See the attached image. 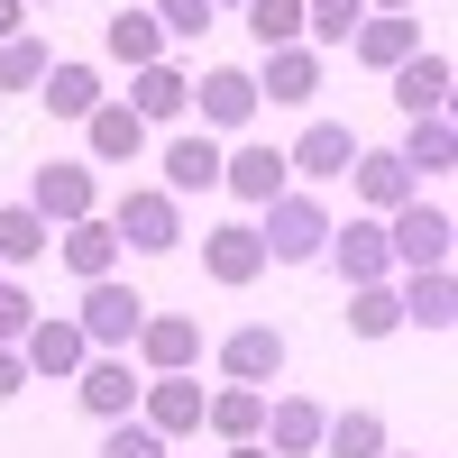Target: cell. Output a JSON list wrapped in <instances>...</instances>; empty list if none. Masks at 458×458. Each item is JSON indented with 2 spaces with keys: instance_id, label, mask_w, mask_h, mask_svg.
<instances>
[{
  "instance_id": "obj_1",
  "label": "cell",
  "mask_w": 458,
  "mask_h": 458,
  "mask_svg": "<svg viewBox=\"0 0 458 458\" xmlns=\"http://www.w3.org/2000/svg\"><path fill=\"white\" fill-rule=\"evenodd\" d=\"M257 239H266V266H312V257L330 248V202H321V193H302V183H284V193L266 202Z\"/></svg>"
},
{
  "instance_id": "obj_4",
  "label": "cell",
  "mask_w": 458,
  "mask_h": 458,
  "mask_svg": "<svg viewBox=\"0 0 458 458\" xmlns=\"http://www.w3.org/2000/svg\"><path fill=\"white\" fill-rule=\"evenodd\" d=\"M147 312H157V302H147L138 284H120V276H101V284H83V312H73V330H83L92 349H129Z\"/></svg>"
},
{
  "instance_id": "obj_34",
  "label": "cell",
  "mask_w": 458,
  "mask_h": 458,
  "mask_svg": "<svg viewBox=\"0 0 458 458\" xmlns=\"http://www.w3.org/2000/svg\"><path fill=\"white\" fill-rule=\"evenodd\" d=\"M349 330H358V339H394V330H403L394 284H358V293H349Z\"/></svg>"
},
{
  "instance_id": "obj_17",
  "label": "cell",
  "mask_w": 458,
  "mask_h": 458,
  "mask_svg": "<svg viewBox=\"0 0 458 458\" xmlns=\"http://www.w3.org/2000/svg\"><path fill=\"white\" fill-rule=\"evenodd\" d=\"M321 422H330V412L312 403V394H266V449H276V458H321Z\"/></svg>"
},
{
  "instance_id": "obj_19",
  "label": "cell",
  "mask_w": 458,
  "mask_h": 458,
  "mask_svg": "<svg viewBox=\"0 0 458 458\" xmlns=\"http://www.w3.org/2000/svg\"><path fill=\"white\" fill-rule=\"evenodd\" d=\"M449 83H458V64H449L440 47L403 55V64H394V110H403V120H431V110H449Z\"/></svg>"
},
{
  "instance_id": "obj_26",
  "label": "cell",
  "mask_w": 458,
  "mask_h": 458,
  "mask_svg": "<svg viewBox=\"0 0 458 458\" xmlns=\"http://www.w3.org/2000/svg\"><path fill=\"white\" fill-rule=\"evenodd\" d=\"M37 101H47L55 120H73V129H83V120H92V110H101L110 92H101V73H92V64H47V83H37Z\"/></svg>"
},
{
  "instance_id": "obj_8",
  "label": "cell",
  "mask_w": 458,
  "mask_h": 458,
  "mask_svg": "<svg viewBox=\"0 0 458 458\" xmlns=\"http://www.w3.org/2000/svg\"><path fill=\"white\" fill-rule=\"evenodd\" d=\"M202 276H211L220 293H248V284L266 276V239H257V220H220V229H202Z\"/></svg>"
},
{
  "instance_id": "obj_12",
  "label": "cell",
  "mask_w": 458,
  "mask_h": 458,
  "mask_svg": "<svg viewBox=\"0 0 458 458\" xmlns=\"http://www.w3.org/2000/svg\"><path fill=\"white\" fill-rule=\"evenodd\" d=\"M83 358H92V339L73 330V312H37L28 339H19V367H28V376H55V386H64V376H83Z\"/></svg>"
},
{
  "instance_id": "obj_35",
  "label": "cell",
  "mask_w": 458,
  "mask_h": 458,
  "mask_svg": "<svg viewBox=\"0 0 458 458\" xmlns=\"http://www.w3.org/2000/svg\"><path fill=\"white\" fill-rule=\"evenodd\" d=\"M47 47H37V37H10V47H0V92H37V83H47Z\"/></svg>"
},
{
  "instance_id": "obj_24",
  "label": "cell",
  "mask_w": 458,
  "mask_h": 458,
  "mask_svg": "<svg viewBox=\"0 0 458 458\" xmlns=\"http://www.w3.org/2000/svg\"><path fill=\"white\" fill-rule=\"evenodd\" d=\"M394 302H403V321L431 330V339H449V321H458V284H449V266H431V276H403Z\"/></svg>"
},
{
  "instance_id": "obj_39",
  "label": "cell",
  "mask_w": 458,
  "mask_h": 458,
  "mask_svg": "<svg viewBox=\"0 0 458 458\" xmlns=\"http://www.w3.org/2000/svg\"><path fill=\"white\" fill-rule=\"evenodd\" d=\"M10 37H28V0H0V47Z\"/></svg>"
},
{
  "instance_id": "obj_13",
  "label": "cell",
  "mask_w": 458,
  "mask_h": 458,
  "mask_svg": "<svg viewBox=\"0 0 458 458\" xmlns=\"http://www.w3.org/2000/svg\"><path fill=\"white\" fill-rule=\"evenodd\" d=\"M92 165H73V157H55V165H37V183H28V211L47 220V229H73V220H92Z\"/></svg>"
},
{
  "instance_id": "obj_45",
  "label": "cell",
  "mask_w": 458,
  "mask_h": 458,
  "mask_svg": "<svg viewBox=\"0 0 458 458\" xmlns=\"http://www.w3.org/2000/svg\"><path fill=\"white\" fill-rule=\"evenodd\" d=\"M386 458H394V449H386Z\"/></svg>"
},
{
  "instance_id": "obj_42",
  "label": "cell",
  "mask_w": 458,
  "mask_h": 458,
  "mask_svg": "<svg viewBox=\"0 0 458 458\" xmlns=\"http://www.w3.org/2000/svg\"><path fill=\"white\" fill-rule=\"evenodd\" d=\"M412 10V0H367V19H403Z\"/></svg>"
},
{
  "instance_id": "obj_11",
  "label": "cell",
  "mask_w": 458,
  "mask_h": 458,
  "mask_svg": "<svg viewBox=\"0 0 458 458\" xmlns=\"http://www.w3.org/2000/svg\"><path fill=\"white\" fill-rule=\"evenodd\" d=\"M349 165H358V129L349 120H312L284 147V174H302V183H349Z\"/></svg>"
},
{
  "instance_id": "obj_25",
  "label": "cell",
  "mask_w": 458,
  "mask_h": 458,
  "mask_svg": "<svg viewBox=\"0 0 458 458\" xmlns=\"http://www.w3.org/2000/svg\"><path fill=\"white\" fill-rule=\"evenodd\" d=\"M349 55H358V64H376V73H394L403 55H422V19H412V10H403V19H358Z\"/></svg>"
},
{
  "instance_id": "obj_32",
  "label": "cell",
  "mask_w": 458,
  "mask_h": 458,
  "mask_svg": "<svg viewBox=\"0 0 458 458\" xmlns=\"http://www.w3.org/2000/svg\"><path fill=\"white\" fill-rule=\"evenodd\" d=\"M358 19H367V0H302V47H349L358 37Z\"/></svg>"
},
{
  "instance_id": "obj_28",
  "label": "cell",
  "mask_w": 458,
  "mask_h": 458,
  "mask_svg": "<svg viewBox=\"0 0 458 458\" xmlns=\"http://www.w3.org/2000/svg\"><path fill=\"white\" fill-rule=\"evenodd\" d=\"M202 431H211V440H257V431H266V394H257V386H220V394L202 403Z\"/></svg>"
},
{
  "instance_id": "obj_10",
  "label": "cell",
  "mask_w": 458,
  "mask_h": 458,
  "mask_svg": "<svg viewBox=\"0 0 458 458\" xmlns=\"http://www.w3.org/2000/svg\"><path fill=\"white\" fill-rule=\"evenodd\" d=\"M220 157L229 147L211 138V129H183V138H165V174H157V193H174V202H193V193H220Z\"/></svg>"
},
{
  "instance_id": "obj_33",
  "label": "cell",
  "mask_w": 458,
  "mask_h": 458,
  "mask_svg": "<svg viewBox=\"0 0 458 458\" xmlns=\"http://www.w3.org/2000/svg\"><path fill=\"white\" fill-rule=\"evenodd\" d=\"M248 37H257V47L266 55H276V47H302V0H248Z\"/></svg>"
},
{
  "instance_id": "obj_30",
  "label": "cell",
  "mask_w": 458,
  "mask_h": 458,
  "mask_svg": "<svg viewBox=\"0 0 458 458\" xmlns=\"http://www.w3.org/2000/svg\"><path fill=\"white\" fill-rule=\"evenodd\" d=\"M321 458H386V422H376L367 403L330 412V422H321Z\"/></svg>"
},
{
  "instance_id": "obj_15",
  "label": "cell",
  "mask_w": 458,
  "mask_h": 458,
  "mask_svg": "<svg viewBox=\"0 0 458 458\" xmlns=\"http://www.w3.org/2000/svg\"><path fill=\"white\" fill-rule=\"evenodd\" d=\"M349 183H358V202H367V220H394L422 183H412V165L394 157V147H358V165H349Z\"/></svg>"
},
{
  "instance_id": "obj_21",
  "label": "cell",
  "mask_w": 458,
  "mask_h": 458,
  "mask_svg": "<svg viewBox=\"0 0 458 458\" xmlns=\"http://www.w3.org/2000/svg\"><path fill=\"white\" fill-rule=\"evenodd\" d=\"M220 183H229L239 202H257V211H266V202L293 183V174H284V147H257V138H248V147H229V157H220Z\"/></svg>"
},
{
  "instance_id": "obj_27",
  "label": "cell",
  "mask_w": 458,
  "mask_h": 458,
  "mask_svg": "<svg viewBox=\"0 0 458 458\" xmlns=\"http://www.w3.org/2000/svg\"><path fill=\"white\" fill-rule=\"evenodd\" d=\"M394 157L412 165V183H422V174H449V165H458V129H449V110H431V120H412Z\"/></svg>"
},
{
  "instance_id": "obj_29",
  "label": "cell",
  "mask_w": 458,
  "mask_h": 458,
  "mask_svg": "<svg viewBox=\"0 0 458 458\" xmlns=\"http://www.w3.org/2000/svg\"><path fill=\"white\" fill-rule=\"evenodd\" d=\"M101 47L120 55L129 73H138V64H165V28L147 19V10H110V28H101Z\"/></svg>"
},
{
  "instance_id": "obj_6",
  "label": "cell",
  "mask_w": 458,
  "mask_h": 458,
  "mask_svg": "<svg viewBox=\"0 0 458 458\" xmlns=\"http://www.w3.org/2000/svg\"><path fill=\"white\" fill-rule=\"evenodd\" d=\"M193 358H202V321H183V312H147L129 339L138 376H193Z\"/></svg>"
},
{
  "instance_id": "obj_40",
  "label": "cell",
  "mask_w": 458,
  "mask_h": 458,
  "mask_svg": "<svg viewBox=\"0 0 458 458\" xmlns=\"http://www.w3.org/2000/svg\"><path fill=\"white\" fill-rule=\"evenodd\" d=\"M19 386H28V367H19V349H0V403H10Z\"/></svg>"
},
{
  "instance_id": "obj_36",
  "label": "cell",
  "mask_w": 458,
  "mask_h": 458,
  "mask_svg": "<svg viewBox=\"0 0 458 458\" xmlns=\"http://www.w3.org/2000/svg\"><path fill=\"white\" fill-rule=\"evenodd\" d=\"M147 19L165 28V47H193V37L211 28V0H147Z\"/></svg>"
},
{
  "instance_id": "obj_31",
  "label": "cell",
  "mask_w": 458,
  "mask_h": 458,
  "mask_svg": "<svg viewBox=\"0 0 458 458\" xmlns=\"http://www.w3.org/2000/svg\"><path fill=\"white\" fill-rule=\"evenodd\" d=\"M47 248H55V229H47V220H37L28 202H0V266H37Z\"/></svg>"
},
{
  "instance_id": "obj_2",
  "label": "cell",
  "mask_w": 458,
  "mask_h": 458,
  "mask_svg": "<svg viewBox=\"0 0 458 458\" xmlns=\"http://www.w3.org/2000/svg\"><path fill=\"white\" fill-rule=\"evenodd\" d=\"M449 239H458V220L440 202L412 193L394 220H386V248H394V276H431V266H449Z\"/></svg>"
},
{
  "instance_id": "obj_43",
  "label": "cell",
  "mask_w": 458,
  "mask_h": 458,
  "mask_svg": "<svg viewBox=\"0 0 458 458\" xmlns=\"http://www.w3.org/2000/svg\"><path fill=\"white\" fill-rule=\"evenodd\" d=\"M211 10H248V0H211Z\"/></svg>"
},
{
  "instance_id": "obj_18",
  "label": "cell",
  "mask_w": 458,
  "mask_h": 458,
  "mask_svg": "<svg viewBox=\"0 0 458 458\" xmlns=\"http://www.w3.org/2000/svg\"><path fill=\"white\" fill-rule=\"evenodd\" d=\"M248 83H257V101L302 110V101H321V55H312V47H276V55L248 73Z\"/></svg>"
},
{
  "instance_id": "obj_20",
  "label": "cell",
  "mask_w": 458,
  "mask_h": 458,
  "mask_svg": "<svg viewBox=\"0 0 458 458\" xmlns=\"http://www.w3.org/2000/svg\"><path fill=\"white\" fill-rule=\"evenodd\" d=\"M55 257L73 266V284H101V276H120V229H110V220L92 211V220L55 229Z\"/></svg>"
},
{
  "instance_id": "obj_44",
  "label": "cell",
  "mask_w": 458,
  "mask_h": 458,
  "mask_svg": "<svg viewBox=\"0 0 458 458\" xmlns=\"http://www.w3.org/2000/svg\"><path fill=\"white\" fill-rule=\"evenodd\" d=\"M28 10H55V0H28Z\"/></svg>"
},
{
  "instance_id": "obj_9",
  "label": "cell",
  "mask_w": 458,
  "mask_h": 458,
  "mask_svg": "<svg viewBox=\"0 0 458 458\" xmlns=\"http://www.w3.org/2000/svg\"><path fill=\"white\" fill-rule=\"evenodd\" d=\"M284 358H293V349H284L276 321H239V330L220 339V376H229V386H257V394L284 376Z\"/></svg>"
},
{
  "instance_id": "obj_41",
  "label": "cell",
  "mask_w": 458,
  "mask_h": 458,
  "mask_svg": "<svg viewBox=\"0 0 458 458\" xmlns=\"http://www.w3.org/2000/svg\"><path fill=\"white\" fill-rule=\"evenodd\" d=\"M220 458H276V449H266V440H229Z\"/></svg>"
},
{
  "instance_id": "obj_37",
  "label": "cell",
  "mask_w": 458,
  "mask_h": 458,
  "mask_svg": "<svg viewBox=\"0 0 458 458\" xmlns=\"http://www.w3.org/2000/svg\"><path fill=\"white\" fill-rule=\"evenodd\" d=\"M101 458H165V440L129 412V422H110V431H101Z\"/></svg>"
},
{
  "instance_id": "obj_14",
  "label": "cell",
  "mask_w": 458,
  "mask_h": 458,
  "mask_svg": "<svg viewBox=\"0 0 458 458\" xmlns=\"http://www.w3.org/2000/svg\"><path fill=\"white\" fill-rule=\"evenodd\" d=\"M202 376H147L138 386V422L157 431V440H183V431H202Z\"/></svg>"
},
{
  "instance_id": "obj_16",
  "label": "cell",
  "mask_w": 458,
  "mask_h": 458,
  "mask_svg": "<svg viewBox=\"0 0 458 458\" xmlns=\"http://www.w3.org/2000/svg\"><path fill=\"white\" fill-rule=\"evenodd\" d=\"M193 110H202V129L220 138V129H248L266 101H257V83H248V64H211L202 83H193Z\"/></svg>"
},
{
  "instance_id": "obj_5",
  "label": "cell",
  "mask_w": 458,
  "mask_h": 458,
  "mask_svg": "<svg viewBox=\"0 0 458 458\" xmlns=\"http://www.w3.org/2000/svg\"><path fill=\"white\" fill-rule=\"evenodd\" d=\"M321 257L339 266V284H349V293H358V284H394L386 220H367V211H358V220H330V248H321Z\"/></svg>"
},
{
  "instance_id": "obj_7",
  "label": "cell",
  "mask_w": 458,
  "mask_h": 458,
  "mask_svg": "<svg viewBox=\"0 0 458 458\" xmlns=\"http://www.w3.org/2000/svg\"><path fill=\"white\" fill-rule=\"evenodd\" d=\"M138 386H147V376L129 367V349H92L83 376H73V394H83L92 422H129V412H138Z\"/></svg>"
},
{
  "instance_id": "obj_38",
  "label": "cell",
  "mask_w": 458,
  "mask_h": 458,
  "mask_svg": "<svg viewBox=\"0 0 458 458\" xmlns=\"http://www.w3.org/2000/svg\"><path fill=\"white\" fill-rule=\"evenodd\" d=\"M28 321H37V293H28V284H0V349H19Z\"/></svg>"
},
{
  "instance_id": "obj_22",
  "label": "cell",
  "mask_w": 458,
  "mask_h": 458,
  "mask_svg": "<svg viewBox=\"0 0 458 458\" xmlns=\"http://www.w3.org/2000/svg\"><path fill=\"white\" fill-rule=\"evenodd\" d=\"M83 147H92V165H138L147 157V120L129 101H101L92 120H83Z\"/></svg>"
},
{
  "instance_id": "obj_23",
  "label": "cell",
  "mask_w": 458,
  "mask_h": 458,
  "mask_svg": "<svg viewBox=\"0 0 458 458\" xmlns=\"http://www.w3.org/2000/svg\"><path fill=\"white\" fill-rule=\"evenodd\" d=\"M129 110H138L147 129H157V120H183V110H193V73H183L174 55H165V64H138V83H129Z\"/></svg>"
},
{
  "instance_id": "obj_3",
  "label": "cell",
  "mask_w": 458,
  "mask_h": 458,
  "mask_svg": "<svg viewBox=\"0 0 458 458\" xmlns=\"http://www.w3.org/2000/svg\"><path fill=\"white\" fill-rule=\"evenodd\" d=\"M110 229H120V248H138V257H174L183 248V202L157 193V183H129L120 211H110Z\"/></svg>"
}]
</instances>
